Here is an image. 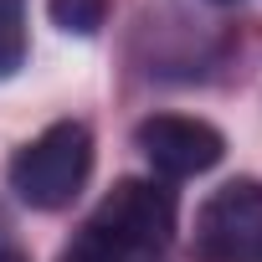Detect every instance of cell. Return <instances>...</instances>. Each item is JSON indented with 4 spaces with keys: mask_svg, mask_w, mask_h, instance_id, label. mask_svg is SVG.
I'll list each match as a JSON object with an SVG mask.
<instances>
[{
    "mask_svg": "<svg viewBox=\"0 0 262 262\" xmlns=\"http://www.w3.org/2000/svg\"><path fill=\"white\" fill-rule=\"evenodd\" d=\"M93 175V134L88 123L62 118L11 160V190L31 206V211H62L77 201V190Z\"/></svg>",
    "mask_w": 262,
    "mask_h": 262,
    "instance_id": "cell-1",
    "label": "cell"
},
{
    "mask_svg": "<svg viewBox=\"0 0 262 262\" xmlns=\"http://www.w3.org/2000/svg\"><path fill=\"white\" fill-rule=\"evenodd\" d=\"M175 190L160 180H118L103 206L88 216V236L118 242V247H144V252H165L175 242Z\"/></svg>",
    "mask_w": 262,
    "mask_h": 262,
    "instance_id": "cell-2",
    "label": "cell"
},
{
    "mask_svg": "<svg viewBox=\"0 0 262 262\" xmlns=\"http://www.w3.org/2000/svg\"><path fill=\"white\" fill-rule=\"evenodd\" d=\"M195 262H262V185L226 180L201 211L190 231Z\"/></svg>",
    "mask_w": 262,
    "mask_h": 262,
    "instance_id": "cell-3",
    "label": "cell"
},
{
    "mask_svg": "<svg viewBox=\"0 0 262 262\" xmlns=\"http://www.w3.org/2000/svg\"><path fill=\"white\" fill-rule=\"evenodd\" d=\"M134 144L144 149V160L155 165V175L165 180H190L221 165L226 139L221 128H211L206 118H185V113H155L134 128Z\"/></svg>",
    "mask_w": 262,
    "mask_h": 262,
    "instance_id": "cell-4",
    "label": "cell"
},
{
    "mask_svg": "<svg viewBox=\"0 0 262 262\" xmlns=\"http://www.w3.org/2000/svg\"><path fill=\"white\" fill-rule=\"evenodd\" d=\"M62 262H165V252H144V247H118L103 236L77 231V242L62 252Z\"/></svg>",
    "mask_w": 262,
    "mask_h": 262,
    "instance_id": "cell-5",
    "label": "cell"
},
{
    "mask_svg": "<svg viewBox=\"0 0 262 262\" xmlns=\"http://www.w3.org/2000/svg\"><path fill=\"white\" fill-rule=\"evenodd\" d=\"M26 62V0H0V77Z\"/></svg>",
    "mask_w": 262,
    "mask_h": 262,
    "instance_id": "cell-6",
    "label": "cell"
},
{
    "mask_svg": "<svg viewBox=\"0 0 262 262\" xmlns=\"http://www.w3.org/2000/svg\"><path fill=\"white\" fill-rule=\"evenodd\" d=\"M108 6H113V0H47L52 21H57L67 36H93V31L108 21Z\"/></svg>",
    "mask_w": 262,
    "mask_h": 262,
    "instance_id": "cell-7",
    "label": "cell"
},
{
    "mask_svg": "<svg viewBox=\"0 0 262 262\" xmlns=\"http://www.w3.org/2000/svg\"><path fill=\"white\" fill-rule=\"evenodd\" d=\"M0 262H26V257L21 252H0Z\"/></svg>",
    "mask_w": 262,
    "mask_h": 262,
    "instance_id": "cell-8",
    "label": "cell"
}]
</instances>
